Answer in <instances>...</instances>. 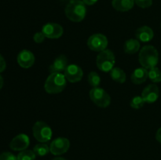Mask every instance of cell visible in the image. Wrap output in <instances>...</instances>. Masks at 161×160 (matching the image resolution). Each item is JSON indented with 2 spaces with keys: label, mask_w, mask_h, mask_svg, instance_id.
Wrapping results in <instances>:
<instances>
[{
  "label": "cell",
  "mask_w": 161,
  "mask_h": 160,
  "mask_svg": "<svg viewBox=\"0 0 161 160\" xmlns=\"http://www.w3.org/2000/svg\"><path fill=\"white\" fill-rule=\"evenodd\" d=\"M138 59L142 67H145L146 69H151L156 67L158 64V51L153 45H145L140 51Z\"/></svg>",
  "instance_id": "obj_1"
},
{
  "label": "cell",
  "mask_w": 161,
  "mask_h": 160,
  "mask_svg": "<svg viewBox=\"0 0 161 160\" xmlns=\"http://www.w3.org/2000/svg\"><path fill=\"white\" fill-rule=\"evenodd\" d=\"M67 83L64 75L61 73H51L44 84L46 92L50 94L59 93L64 89Z\"/></svg>",
  "instance_id": "obj_2"
},
{
  "label": "cell",
  "mask_w": 161,
  "mask_h": 160,
  "mask_svg": "<svg viewBox=\"0 0 161 160\" xmlns=\"http://www.w3.org/2000/svg\"><path fill=\"white\" fill-rule=\"evenodd\" d=\"M86 13V5L81 0H71L65 8V15L73 22H80Z\"/></svg>",
  "instance_id": "obj_3"
},
{
  "label": "cell",
  "mask_w": 161,
  "mask_h": 160,
  "mask_svg": "<svg viewBox=\"0 0 161 160\" xmlns=\"http://www.w3.org/2000/svg\"><path fill=\"white\" fill-rule=\"evenodd\" d=\"M115 58L114 53L110 50H105L100 52L97 56L96 64L99 70L104 72H111L112 69L114 67Z\"/></svg>",
  "instance_id": "obj_4"
},
{
  "label": "cell",
  "mask_w": 161,
  "mask_h": 160,
  "mask_svg": "<svg viewBox=\"0 0 161 160\" xmlns=\"http://www.w3.org/2000/svg\"><path fill=\"white\" fill-rule=\"evenodd\" d=\"M33 135L38 141L46 143L50 141L52 137L51 128L46 122L38 121L33 125Z\"/></svg>",
  "instance_id": "obj_5"
},
{
  "label": "cell",
  "mask_w": 161,
  "mask_h": 160,
  "mask_svg": "<svg viewBox=\"0 0 161 160\" xmlns=\"http://www.w3.org/2000/svg\"><path fill=\"white\" fill-rule=\"evenodd\" d=\"M91 100L100 108H107L111 103V97L108 93L103 89L99 87L93 88L90 91Z\"/></svg>",
  "instance_id": "obj_6"
},
{
  "label": "cell",
  "mask_w": 161,
  "mask_h": 160,
  "mask_svg": "<svg viewBox=\"0 0 161 160\" xmlns=\"http://www.w3.org/2000/svg\"><path fill=\"white\" fill-rule=\"evenodd\" d=\"M108 39L102 34H94L90 36L87 40V46L92 51L102 52L106 50Z\"/></svg>",
  "instance_id": "obj_7"
},
{
  "label": "cell",
  "mask_w": 161,
  "mask_h": 160,
  "mask_svg": "<svg viewBox=\"0 0 161 160\" xmlns=\"http://www.w3.org/2000/svg\"><path fill=\"white\" fill-rule=\"evenodd\" d=\"M70 147L69 139L65 137H58L51 142L50 152L54 155H60L68 152Z\"/></svg>",
  "instance_id": "obj_8"
},
{
  "label": "cell",
  "mask_w": 161,
  "mask_h": 160,
  "mask_svg": "<svg viewBox=\"0 0 161 160\" xmlns=\"http://www.w3.org/2000/svg\"><path fill=\"white\" fill-rule=\"evenodd\" d=\"M63 28L57 23H47L42 28V32L48 39H59L63 35Z\"/></svg>",
  "instance_id": "obj_9"
},
{
  "label": "cell",
  "mask_w": 161,
  "mask_h": 160,
  "mask_svg": "<svg viewBox=\"0 0 161 160\" xmlns=\"http://www.w3.org/2000/svg\"><path fill=\"white\" fill-rule=\"evenodd\" d=\"M64 76L70 83H77L82 79L83 72L80 67L75 64H69L64 70Z\"/></svg>",
  "instance_id": "obj_10"
},
{
  "label": "cell",
  "mask_w": 161,
  "mask_h": 160,
  "mask_svg": "<svg viewBox=\"0 0 161 160\" xmlns=\"http://www.w3.org/2000/svg\"><path fill=\"white\" fill-rule=\"evenodd\" d=\"M160 95V89L155 84L148 85L142 93V97L146 103H154L158 99Z\"/></svg>",
  "instance_id": "obj_11"
},
{
  "label": "cell",
  "mask_w": 161,
  "mask_h": 160,
  "mask_svg": "<svg viewBox=\"0 0 161 160\" xmlns=\"http://www.w3.org/2000/svg\"><path fill=\"white\" fill-rule=\"evenodd\" d=\"M30 140L26 134H19L11 141L9 147L14 151H24L29 146Z\"/></svg>",
  "instance_id": "obj_12"
},
{
  "label": "cell",
  "mask_w": 161,
  "mask_h": 160,
  "mask_svg": "<svg viewBox=\"0 0 161 160\" xmlns=\"http://www.w3.org/2000/svg\"><path fill=\"white\" fill-rule=\"evenodd\" d=\"M17 63L23 68H29L35 63L34 54L28 50H22L17 55Z\"/></svg>",
  "instance_id": "obj_13"
},
{
  "label": "cell",
  "mask_w": 161,
  "mask_h": 160,
  "mask_svg": "<svg viewBox=\"0 0 161 160\" xmlns=\"http://www.w3.org/2000/svg\"><path fill=\"white\" fill-rule=\"evenodd\" d=\"M68 66V58L65 55H60L54 61L53 64L49 67V71L50 73H61L64 72L65 68Z\"/></svg>",
  "instance_id": "obj_14"
},
{
  "label": "cell",
  "mask_w": 161,
  "mask_h": 160,
  "mask_svg": "<svg viewBox=\"0 0 161 160\" xmlns=\"http://www.w3.org/2000/svg\"><path fill=\"white\" fill-rule=\"evenodd\" d=\"M154 36L152 28L148 26H142L138 28L135 32V37L138 41L142 42H148L153 39Z\"/></svg>",
  "instance_id": "obj_15"
},
{
  "label": "cell",
  "mask_w": 161,
  "mask_h": 160,
  "mask_svg": "<svg viewBox=\"0 0 161 160\" xmlns=\"http://www.w3.org/2000/svg\"><path fill=\"white\" fill-rule=\"evenodd\" d=\"M147 78L148 71L145 67H138V68L135 69L133 73H132L131 77H130L132 83L137 85L145 83Z\"/></svg>",
  "instance_id": "obj_16"
},
{
  "label": "cell",
  "mask_w": 161,
  "mask_h": 160,
  "mask_svg": "<svg viewBox=\"0 0 161 160\" xmlns=\"http://www.w3.org/2000/svg\"><path fill=\"white\" fill-rule=\"evenodd\" d=\"M113 7L119 12H127L133 8L135 0H113Z\"/></svg>",
  "instance_id": "obj_17"
},
{
  "label": "cell",
  "mask_w": 161,
  "mask_h": 160,
  "mask_svg": "<svg viewBox=\"0 0 161 160\" xmlns=\"http://www.w3.org/2000/svg\"><path fill=\"white\" fill-rule=\"evenodd\" d=\"M140 42L138 39H129L124 44V52L127 54H135L139 50Z\"/></svg>",
  "instance_id": "obj_18"
},
{
  "label": "cell",
  "mask_w": 161,
  "mask_h": 160,
  "mask_svg": "<svg viewBox=\"0 0 161 160\" xmlns=\"http://www.w3.org/2000/svg\"><path fill=\"white\" fill-rule=\"evenodd\" d=\"M112 79L119 83H124L126 81V74L120 67H113L110 72Z\"/></svg>",
  "instance_id": "obj_19"
},
{
  "label": "cell",
  "mask_w": 161,
  "mask_h": 160,
  "mask_svg": "<svg viewBox=\"0 0 161 160\" xmlns=\"http://www.w3.org/2000/svg\"><path fill=\"white\" fill-rule=\"evenodd\" d=\"M148 78L155 83H160L161 82V71L157 67L149 69L148 72Z\"/></svg>",
  "instance_id": "obj_20"
},
{
  "label": "cell",
  "mask_w": 161,
  "mask_h": 160,
  "mask_svg": "<svg viewBox=\"0 0 161 160\" xmlns=\"http://www.w3.org/2000/svg\"><path fill=\"white\" fill-rule=\"evenodd\" d=\"M33 151H34L36 155L44 156V155H47L49 153V152H50V147L47 144L41 143V144H36L34 147V148H33Z\"/></svg>",
  "instance_id": "obj_21"
},
{
  "label": "cell",
  "mask_w": 161,
  "mask_h": 160,
  "mask_svg": "<svg viewBox=\"0 0 161 160\" xmlns=\"http://www.w3.org/2000/svg\"><path fill=\"white\" fill-rule=\"evenodd\" d=\"M17 159L18 160H35L36 159V155L34 151L31 150H24L21 151L17 155Z\"/></svg>",
  "instance_id": "obj_22"
},
{
  "label": "cell",
  "mask_w": 161,
  "mask_h": 160,
  "mask_svg": "<svg viewBox=\"0 0 161 160\" xmlns=\"http://www.w3.org/2000/svg\"><path fill=\"white\" fill-rule=\"evenodd\" d=\"M88 83L93 88L98 87L101 83L100 75L95 72H91L88 75Z\"/></svg>",
  "instance_id": "obj_23"
},
{
  "label": "cell",
  "mask_w": 161,
  "mask_h": 160,
  "mask_svg": "<svg viewBox=\"0 0 161 160\" xmlns=\"http://www.w3.org/2000/svg\"><path fill=\"white\" fill-rule=\"evenodd\" d=\"M145 100H143L142 97L140 96H136V97H133V99L130 101V107L135 109H139V108H142L145 104Z\"/></svg>",
  "instance_id": "obj_24"
},
{
  "label": "cell",
  "mask_w": 161,
  "mask_h": 160,
  "mask_svg": "<svg viewBox=\"0 0 161 160\" xmlns=\"http://www.w3.org/2000/svg\"><path fill=\"white\" fill-rule=\"evenodd\" d=\"M135 3L141 8L150 7L153 4V0H135Z\"/></svg>",
  "instance_id": "obj_25"
},
{
  "label": "cell",
  "mask_w": 161,
  "mask_h": 160,
  "mask_svg": "<svg viewBox=\"0 0 161 160\" xmlns=\"http://www.w3.org/2000/svg\"><path fill=\"white\" fill-rule=\"evenodd\" d=\"M0 160H18L14 154L10 152H3L0 154Z\"/></svg>",
  "instance_id": "obj_26"
},
{
  "label": "cell",
  "mask_w": 161,
  "mask_h": 160,
  "mask_svg": "<svg viewBox=\"0 0 161 160\" xmlns=\"http://www.w3.org/2000/svg\"><path fill=\"white\" fill-rule=\"evenodd\" d=\"M45 35H44L42 31L36 33L33 36V39H34L35 42H36V43H42L45 40Z\"/></svg>",
  "instance_id": "obj_27"
},
{
  "label": "cell",
  "mask_w": 161,
  "mask_h": 160,
  "mask_svg": "<svg viewBox=\"0 0 161 160\" xmlns=\"http://www.w3.org/2000/svg\"><path fill=\"white\" fill-rule=\"evenodd\" d=\"M6 61H5L4 58L3 57V56L0 54V72H3V71L6 69Z\"/></svg>",
  "instance_id": "obj_28"
},
{
  "label": "cell",
  "mask_w": 161,
  "mask_h": 160,
  "mask_svg": "<svg viewBox=\"0 0 161 160\" xmlns=\"http://www.w3.org/2000/svg\"><path fill=\"white\" fill-rule=\"evenodd\" d=\"M82 1L84 3L85 5H87V6H92V5L95 4L98 0H82Z\"/></svg>",
  "instance_id": "obj_29"
},
{
  "label": "cell",
  "mask_w": 161,
  "mask_h": 160,
  "mask_svg": "<svg viewBox=\"0 0 161 160\" xmlns=\"http://www.w3.org/2000/svg\"><path fill=\"white\" fill-rule=\"evenodd\" d=\"M156 139H157V141H158L159 143L161 144V127L157 130V134H156Z\"/></svg>",
  "instance_id": "obj_30"
},
{
  "label": "cell",
  "mask_w": 161,
  "mask_h": 160,
  "mask_svg": "<svg viewBox=\"0 0 161 160\" xmlns=\"http://www.w3.org/2000/svg\"><path fill=\"white\" fill-rule=\"evenodd\" d=\"M3 77H2V75H0V89L3 88Z\"/></svg>",
  "instance_id": "obj_31"
},
{
  "label": "cell",
  "mask_w": 161,
  "mask_h": 160,
  "mask_svg": "<svg viewBox=\"0 0 161 160\" xmlns=\"http://www.w3.org/2000/svg\"><path fill=\"white\" fill-rule=\"evenodd\" d=\"M53 160H66V159H65V158H61V157H58V158H53Z\"/></svg>",
  "instance_id": "obj_32"
}]
</instances>
